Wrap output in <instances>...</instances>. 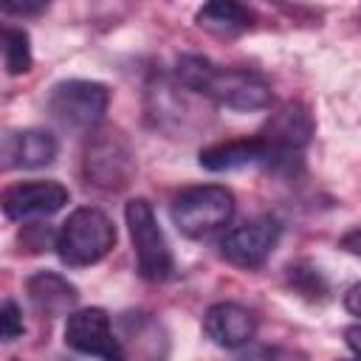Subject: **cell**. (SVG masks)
<instances>
[{
	"mask_svg": "<svg viewBox=\"0 0 361 361\" xmlns=\"http://www.w3.org/2000/svg\"><path fill=\"white\" fill-rule=\"evenodd\" d=\"M23 330H25V324H23V310L17 307L14 299H6L3 307H0V333H3V341L20 338Z\"/></svg>",
	"mask_w": 361,
	"mask_h": 361,
	"instance_id": "d6986e66",
	"label": "cell"
},
{
	"mask_svg": "<svg viewBox=\"0 0 361 361\" xmlns=\"http://www.w3.org/2000/svg\"><path fill=\"white\" fill-rule=\"evenodd\" d=\"M116 333L124 347V361H166L169 341L164 324L141 310L121 313L116 319Z\"/></svg>",
	"mask_w": 361,
	"mask_h": 361,
	"instance_id": "8fae6325",
	"label": "cell"
},
{
	"mask_svg": "<svg viewBox=\"0 0 361 361\" xmlns=\"http://www.w3.org/2000/svg\"><path fill=\"white\" fill-rule=\"evenodd\" d=\"M45 3H3V14H17V17H28V14H42Z\"/></svg>",
	"mask_w": 361,
	"mask_h": 361,
	"instance_id": "ffe728a7",
	"label": "cell"
},
{
	"mask_svg": "<svg viewBox=\"0 0 361 361\" xmlns=\"http://www.w3.org/2000/svg\"><path fill=\"white\" fill-rule=\"evenodd\" d=\"M344 307H347L353 316L361 319V282H355V285L344 293Z\"/></svg>",
	"mask_w": 361,
	"mask_h": 361,
	"instance_id": "7402d4cb",
	"label": "cell"
},
{
	"mask_svg": "<svg viewBox=\"0 0 361 361\" xmlns=\"http://www.w3.org/2000/svg\"><path fill=\"white\" fill-rule=\"evenodd\" d=\"M338 248L347 251V254H353V257H361V226L350 228V231L338 240Z\"/></svg>",
	"mask_w": 361,
	"mask_h": 361,
	"instance_id": "44dd1931",
	"label": "cell"
},
{
	"mask_svg": "<svg viewBox=\"0 0 361 361\" xmlns=\"http://www.w3.org/2000/svg\"><path fill=\"white\" fill-rule=\"evenodd\" d=\"M344 341H347V347L355 353V358L361 361V324H350V327H344Z\"/></svg>",
	"mask_w": 361,
	"mask_h": 361,
	"instance_id": "603a6c76",
	"label": "cell"
},
{
	"mask_svg": "<svg viewBox=\"0 0 361 361\" xmlns=\"http://www.w3.org/2000/svg\"><path fill=\"white\" fill-rule=\"evenodd\" d=\"M65 344L73 353L93 355L99 361H124V347L116 333V324L102 307L73 310L65 322Z\"/></svg>",
	"mask_w": 361,
	"mask_h": 361,
	"instance_id": "ba28073f",
	"label": "cell"
},
{
	"mask_svg": "<svg viewBox=\"0 0 361 361\" xmlns=\"http://www.w3.org/2000/svg\"><path fill=\"white\" fill-rule=\"evenodd\" d=\"M203 336L223 350L245 347L257 336V316L237 302H217L203 313Z\"/></svg>",
	"mask_w": 361,
	"mask_h": 361,
	"instance_id": "4fadbf2b",
	"label": "cell"
},
{
	"mask_svg": "<svg viewBox=\"0 0 361 361\" xmlns=\"http://www.w3.org/2000/svg\"><path fill=\"white\" fill-rule=\"evenodd\" d=\"M31 39L17 25H3V65L8 76H20L31 71Z\"/></svg>",
	"mask_w": 361,
	"mask_h": 361,
	"instance_id": "e0dca14e",
	"label": "cell"
},
{
	"mask_svg": "<svg viewBox=\"0 0 361 361\" xmlns=\"http://www.w3.org/2000/svg\"><path fill=\"white\" fill-rule=\"evenodd\" d=\"M124 220L130 228L133 240V254H135V268L141 279L147 282H166L175 274V257L166 243V234L144 197H133L124 206Z\"/></svg>",
	"mask_w": 361,
	"mask_h": 361,
	"instance_id": "5b68a950",
	"label": "cell"
},
{
	"mask_svg": "<svg viewBox=\"0 0 361 361\" xmlns=\"http://www.w3.org/2000/svg\"><path fill=\"white\" fill-rule=\"evenodd\" d=\"M316 133V121L310 116V110L302 102H285L279 104L268 121L262 124V130L257 133L268 149V164L271 169H285L290 172L293 164H299L305 147L310 144Z\"/></svg>",
	"mask_w": 361,
	"mask_h": 361,
	"instance_id": "52a82bcc",
	"label": "cell"
},
{
	"mask_svg": "<svg viewBox=\"0 0 361 361\" xmlns=\"http://www.w3.org/2000/svg\"><path fill=\"white\" fill-rule=\"evenodd\" d=\"M25 293L31 307L42 316V319H56V316H71L76 302H79V290L73 282H68L62 274L56 271H37L28 276L25 282Z\"/></svg>",
	"mask_w": 361,
	"mask_h": 361,
	"instance_id": "5bb4252c",
	"label": "cell"
},
{
	"mask_svg": "<svg viewBox=\"0 0 361 361\" xmlns=\"http://www.w3.org/2000/svg\"><path fill=\"white\" fill-rule=\"evenodd\" d=\"M288 279H290V285L299 293H305L310 299H324V293H327V282L322 279L319 268H310V265L296 262V265L288 268Z\"/></svg>",
	"mask_w": 361,
	"mask_h": 361,
	"instance_id": "ac0fdd59",
	"label": "cell"
},
{
	"mask_svg": "<svg viewBox=\"0 0 361 361\" xmlns=\"http://www.w3.org/2000/svg\"><path fill=\"white\" fill-rule=\"evenodd\" d=\"M279 234H282L279 220L271 214H259V217L245 220L243 226L231 228L220 240V254L226 262L245 268V271H254V268L265 265V259L274 254Z\"/></svg>",
	"mask_w": 361,
	"mask_h": 361,
	"instance_id": "9c48e42d",
	"label": "cell"
},
{
	"mask_svg": "<svg viewBox=\"0 0 361 361\" xmlns=\"http://www.w3.org/2000/svg\"><path fill=\"white\" fill-rule=\"evenodd\" d=\"M110 107V87L93 79H65L48 93L45 110L51 121L68 133H96Z\"/></svg>",
	"mask_w": 361,
	"mask_h": 361,
	"instance_id": "277c9868",
	"label": "cell"
},
{
	"mask_svg": "<svg viewBox=\"0 0 361 361\" xmlns=\"http://www.w3.org/2000/svg\"><path fill=\"white\" fill-rule=\"evenodd\" d=\"M172 76L178 85H183L195 96H203L220 107L240 110V113L265 110L274 102V90L262 73L248 71V68L217 65L197 54L178 56Z\"/></svg>",
	"mask_w": 361,
	"mask_h": 361,
	"instance_id": "6da1fadb",
	"label": "cell"
},
{
	"mask_svg": "<svg viewBox=\"0 0 361 361\" xmlns=\"http://www.w3.org/2000/svg\"><path fill=\"white\" fill-rule=\"evenodd\" d=\"M197 161L209 172H231V169H243V166L268 164V149L259 135H243V138L217 141V144L200 149Z\"/></svg>",
	"mask_w": 361,
	"mask_h": 361,
	"instance_id": "9a60e30c",
	"label": "cell"
},
{
	"mask_svg": "<svg viewBox=\"0 0 361 361\" xmlns=\"http://www.w3.org/2000/svg\"><path fill=\"white\" fill-rule=\"evenodd\" d=\"M82 175H85V183L102 192L127 189L135 178V152L130 141L118 130L90 133L82 152Z\"/></svg>",
	"mask_w": 361,
	"mask_h": 361,
	"instance_id": "8992f818",
	"label": "cell"
},
{
	"mask_svg": "<svg viewBox=\"0 0 361 361\" xmlns=\"http://www.w3.org/2000/svg\"><path fill=\"white\" fill-rule=\"evenodd\" d=\"M172 223L189 240H206L223 231L234 217V195L220 183L186 186L172 197Z\"/></svg>",
	"mask_w": 361,
	"mask_h": 361,
	"instance_id": "3957f363",
	"label": "cell"
},
{
	"mask_svg": "<svg viewBox=\"0 0 361 361\" xmlns=\"http://www.w3.org/2000/svg\"><path fill=\"white\" fill-rule=\"evenodd\" d=\"M195 23L203 31L214 34V37L231 39V37H240V34H245V31L254 28V11L248 6H243V3L220 0V3L200 6L197 14H195Z\"/></svg>",
	"mask_w": 361,
	"mask_h": 361,
	"instance_id": "2e32d148",
	"label": "cell"
},
{
	"mask_svg": "<svg viewBox=\"0 0 361 361\" xmlns=\"http://www.w3.org/2000/svg\"><path fill=\"white\" fill-rule=\"evenodd\" d=\"M71 200L59 180H17L3 192V212L8 220H37L56 214Z\"/></svg>",
	"mask_w": 361,
	"mask_h": 361,
	"instance_id": "30bf717a",
	"label": "cell"
},
{
	"mask_svg": "<svg viewBox=\"0 0 361 361\" xmlns=\"http://www.w3.org/2000/svg\"><path fill=\"white\" fill-rule=\"evenodd\" d=\"M116 245L113 220L96 206H79L54 234L56 257L71 268H87L102 262Z\"/></svg>",
	"mask_w": 361,
	"mask_h": 361,
	"instance_id": "7a4b0ae2",
	"label": "cell"
},
{
	"mask_svg": "<svg viewBox=\"0 0 361 361\" xmlns=\"http://www.w3.org/2000/svg\"><path fill=\"white\" fill-rule=\"evenodd\" d=\"M59 144L51 130L25 127L8 130L0 144V164L3 169H42L56 161Z\"/></svg>",
	"mask_w": 361,
	"mask_h": 361,
	"instance_id": "7c38bea8",
	"label": "cell"
}]
</instances>
